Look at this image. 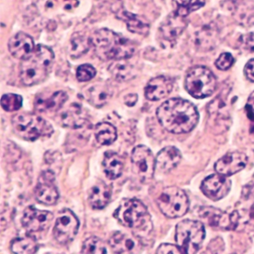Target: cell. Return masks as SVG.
<instances>
[{"label":"cell","mask_w":254,"mask_h":254,"mask_svg":"<svg viewBox=\"0 0 254 254\" xmlns=\"http://www.w3.org/2000/svg\"><path fill=\"white\" fill-rule=\"evenodd\" d=\"M157 117L163 128L175 134L191 131L199 120L195 106L189 101L179 98L163 102L157 108Z\"/></svg>","instance_id":"1"},{"label":"cell","mask_w":254,"mask_h":254,"mask_svg":"<svg viewBox=\"0 0 254 254\" xmlns=\"http://www.w3.org/2000/svg\"><path fill=\"white\" fill-rule=\"evenodd\" d=\"M91 41L96 56L103 61L126 60L132 57L136 50L131 41L107 29L97 31Z\"/></svg>","instance_id":"2"},{"label":"cell","mask_w":254,"mask_h":254,"mask_svg":"<svg viewBox=\"0 0 254 254\" xmlns=\"http://www.w3.org/2000/svg\"><path fill=\"white\" fill-rule=\"evenodd\" d=\"M54 59L51 49L38 45L29 59L22 61L20 68L22 83L26 86H32L42 82L48 76Z\"/></svg>","instance_id":"3"},{"label":"cell","mask_w":254,"mask_h":254,"mask_svg":"<svg viewBox=\"0 0 254 254\" xmlns=\"http://www.w3.org/2000/svg\"><path fill=\"white\" fill-rule=\"evenodd\" d=\"M114 217L125 227L135 230H149L151 218L143 203L137 199H126L114 212Z\"/></svg>","instance_id":"4"},{"label":"cell","mask_w":254,"mask_h":254,"mask_svg":"<svg viewBox=\"0 0 254 254\" xmlns=\"http://www.w3.org/2000/svg\"><path fill=\"white\" fill-rule=\"evenodd\" d=\"M11 123L15 134L29 142L42 136H50L54 132L50 123L35 114H17L13 117Z\"/></svg>","instance_id":"5"},{"label":"cell","mask_w":254,"mask_h":254,"mask_svg":"<svg viewBox=\"0 0 254 254\" xmlns=\"http://www.w3.org/2000/svg\"><path fill=\"white\" fill-rule=\"evenodd\" d=\"M206 232L200 221L184 220L176 226L175 240L182 254H193L201 248Z\"/></svg>","instance_id":"6"},{"label":"cell","mask_w":254,"mask_h":254,"mask_svg":"<svg viewBox=\"0 0 254 254\" xmlns=\"http://www.w3.org/2000/svg\"><path fill=\"white\" fill-rule=\"evenodd\" d=\"M217 80L212 71L205 66L191 68L185 79V87L189 93L195 99L209 97L215 91Z\"/></svg>","instance_id":"7"},{"label":"cell","mask_w":254,"mask_h":254,"mask_svg":"<svg viewBox=\"0 0 254 254\" xmlns=\"http://www.w3.org/2000/svg\"><path fill=\"white\" fill-rule=\"evenodd\" d=\"M163 215L170 218L184 216L190 209V200L185 191L176 187L163 189L156 199Z\"/></svg>","instance_id":"8"},{"label":"cell","mask_w":254,"mask_h":254,"mask_svg":"<svg viewBox=\"0 0 254 254\" xmlns=\"http://www.w3.org/2000/svg\"><path fill=\"white\" fill-rule=\"evenodd\" d=\"M132 170L142 182L152 179L156 168V158L145 145H138L131 153Z\"/></svg>","instance_id":"9"},{"label":"cell","mask_w":254,"mask_h":254,"mask_svg":"<svg viewBox=\"0 0 254 254\" xmlns=\"http://www.w3.org/2000/svg\"><path fill=\"white\" fill-rule=\"evenodd\" d=\"M79 226V220L75 213L70 209H63L55 223L53 235L59 243L66 245L75 239Z\"/></svg>","instance_id":"10"},{"label":"cell","mask_w":254,"mask_h":254,"mask_svg":"<svg viewBox=\"0 0 254 254\" xmlns=\"http://www.w3.org/2000/svg\"><path fill=\"white\" fill-rule=\"evenodd\" d=\"M199 216L211 227L222 230H232L239 224V215L236 211L229 214L212 206H202L199 209Z\"/></svg>","instance_id":"11"},{"label":"cell","mask_w":254,"mask_h":254,"mask_svg":"<svg viewBox=\"0 0 254 254\" xmlns=\"http://www.w3.org/2000/svg\"><path fill=\"white\" fill-rule=\"evenodd\" d=\"M53 218L54 215L50 211L41 210L31 206L25 209L22 224L28 232L39 233L50 228Z\"/></svg>","instance_id":"12"},{"label":"cell","mask_w":254,"mask_h":254,"mask_svg":"<svg viewBox=\"0 0 254 254\" xmlns=\"http://www.w3.org/2000/svg\"><path fill=\"white\" fill-rule=\"evenodd\" d=\"M55 179L56 176L53 171L47 170L41 174L35 190V197L40 203L49 206L57 203L59 192Z\"/></svg>","instance_id":"13"},{"label":"cell","mask_w":254,"mask_h":254,"mask_svg":"<svg viewBox=\"0 0 254 254\" xmlns=\"http://www.w3.org/2000/svg\"><path fill=\"white\" fill-rule=\"evenodd\" d=\"M231 181L220 174H214L205 178L200 186L202 192L213 201L224 198L230 192Z\"/></svg>","instance_id":"14"},{"label":"cell","mask_w":254,"mask_h":254,"mask_svg":"<svg viewBox=\"0 0 254 254\" xmlns=\"http://www.w3.org/2000/svg\"><path fill=\"white\" fill-rule=\"evenodd\" d=\"M248 161V157L243 153L229 152L215 163V170L220 175L231 176L245 169Z\"/></svg>","instance_id":"15"},{"label":"cell","mask_w":254,"mask_h":254,"mask_svg":"<svg viewBox=\"0 0 254 254\" xmlns=\"http://www.w3.org/2000/svg\"><path fill=\"white\" fill-rule=\"evenodd\" d=\"M10 53L19 60L29 59L35 50V43L30 35L19 32L10 39L8 42Z\"/></svg>","instance_id":"16"},{"label":"cell","mask_w":254,"mask_h":254,"mask_svg":"<svg viewBox=\"0 0 254 254\" xmlns=\"http://www.w3.org/2000/svg\"><path fill=\"white\" fill-rule=\"evenodd\" d=\"M68 99V96L62 90L52 93H43L35 98V110L41 113L57 112L64 106Z\"/></svg>","instance_id":"17"},{"label":"cell","mask_w":254,"mask_h":254,"mask_svg":"<svg viewBox=\"0 0 254 254\" xmlns=\"http://www.w3.org/2000/svg\"><path fill=\"white\" fill-rule=\"evenodd\" d=\"M187 26V21L185 17L173 12L163 22L160 26V32L165 41L170 44H175Z\"/></svg>","instance_id":"18"},{"label":"cell","mask_w":254,"mask_h":254,"mask_svg":"<svg viewBox=\"0 0 254 254\" xmlns=\"http://www.w3.org/2000/svg\"><path fill=\"white\" fill-rule=\"evenodd\" d=\"M173 89V81L166 76L152 78L145 89V96L148 100L159 101L167 97Z\"/></svg>","instance_id":"19"},{"label":"cell","mask_w":254,"mask_h":254,"mask_svg":"<svg viewBox=\"0 0 254 254\" xmlns=\"http://www.w3.org/2000/svg\"><path fill=\"white\" fill-rule=\"evenodd\" d=\"M182 156L178 148L167 146L163 148L156 157V168L163 172H168L177 167Z\"/></svg>","instance_id":"20"},{"label":"cell","mask_w":254,"mask_h":254,"mask_svg":"<svg viewBox=\"0 0 254 254\" xmlns=\"http://www.w3.org/2000/svg\"><path fill=\"white\" fill-rule=\"evenodd\" d=\"M111 190L103 181H99L90 190L89 204L94 209H102L109 203Z\"/></svg>","instance_id":"21"},{"label":"cell","mask_w":254,"mask_h":254,"mask_svg":"<svg viewBox=\"0 0 254 254\" xmlns=\"http://www.w3.org/2000/svg\"><path fill=\"white\" fill-rule=\"evenodd\" d=\"M86 99L92 105L101 108L106 105L112 98L113 90L107 84H93L84 92Z\"/></svg>","instance_id":"22"},{"label":"cell","mask_w":254,"mask_h":254,"mask_svg":"<svg viewBox=\"0 0 254 254\" xmlns=\"http://www.w3.org/2000/svg\"><path fill=\"white\" fill-rule=\"evenodd\" d=\"M59 122L64 127L78 129L84 127L87 120L84 117L81 108L78 105H73L62 113L59 117Z\"/></svg>","instance_id":"23"},{"label":"cell","mask_w":254,"mask_h":254,"mask_svg":"<svg viewBox=\"0 0 254 254\" xmlns=\"http://www.w3.org/2000/svg\"><path fill=\"white\" fill-rule=\"evenodd\" d=\"M102 166L105 176L110 180H116L121 177L124 169V163L122 157L117 153L111 151L105 152Z\"/></svg>","instance_id":"24"},{"label":"cell","mask_w":254,"mask_h":254,"mask_svg":"<svg viewBox=\"0 0 254 254\" xmlns=\"http://www.w3.org/2000/svg\"><path fill=\"white\" fill-rule=\"evenodd\" d=\"M110 247L117 254L133 253L136 248V242L132 238L121 232H117L110 239Z\"/></svg>","instance_id":"25"},{"label":"cell","mask_w":254,"mask_h":254,"mask_svg":"<svg viewBox=\"0 0 254 254\" xmlns=\"http://www.w3.org/2000/svg\"><path fill=\"white\" fill-rule=\"evenodd\" d=\"M95 137L100 145H111L117 139V129L111 123H99L95 127Z\"/></svg>","instance_id":"26"},{"label":"cell","mask_w":254,"mask_h":254,"mask_svg":"<svg viewBox=\"0 0 254 254\" xmlns=\"http://www.w3.org/2000/svg\"><path fill=\"white\" fill-rule=\"evenodd\" d=\"M120 17L126 22L128 30L133 33L144 35L149 31V24L134 14L123 11L120 13Z\"/></svg>","instance_id":"27"},{"label":"cell","mask_w":254,"mask_h":254,"mask_svg":"<svg viewBox=\"0 0 254 254\" xmlns=\"http://www.w3.org/2000/svg\"><path fill=\"white\" fill-rule=\"evenodd\" d=\"M11 251L17 254H32L38 251L36 241L30 236L16 238L11 242Z\"/></svg>","instance_id":"28"},{"label":"cell","mask_w":254,"mask_h":254,"mask_svg":"<svg viewBox=\"0 0 254 254\" xmlns=\"http://www.w3.org/2000/svg\"><path fill=\"white\" fill-rule=\"evenodd\" d=\"M176 13L181 17H186L190 13L197 11L204 5L205 0H173Z\"/></svg>","instance_id":"29"},{"label":"cell","mask_w":254,"mask_h":254,"mask_svg":"<svg viewBox=\"0 0 254 254\" xmlns=\"http://www.w3.org/2000/svg\"><path fill=\"white\" fill-rule=\"evenodd\" d=\"M70 46L71 56L73 58L81 57L88 51L90 46H92L91 38L76 34L71 39Z\"/></svg>","instance_id":"30"},{"label":"cell","mask_w":254,"mask_h":254,"mask_svg":"<svg viewBox=\"0 0 254 254\" xmlns=\"http://www.w3.org/2000/svg\"><path fill=\"white\" fill-rule=\"evenodd\" d=\"M81 253L86 254H107V248L102 239L92 236L83 244Z\"/></svg>","instance_id":"31"},{"label":"cell","mask_w":254,"mask_h":254,"mask_svg":"<svg viewBox=\"0 0 254 254\" xmlns=\"http://www.w3.org/2000/svg\"><path fill=\"white\" fill-rule=\"evenodd\" d=\"M23 105V98L20 95L8 93L2 96L1 106L8 112L18 111Z\"/></svg>","instance_id":"32"},{"label":"cell","mask_w":254,"mask_h":254,"mask_svg":"<svg viewBox=\"0 0 254 254\" xmlns=\"http://www.w3.org/2000/svg\"><path fill=\"white\" fill-rule=\"evenodd\" d=\"M112 66L111 73L117 81H127L134 76L133 68L126 64L117 63Z\"/></svg>","instance_id":"33"},{"label":"cell","mask_w":254,"mask_h":254,"mask_svg":"<svg viewBox=\"0 0 254 254\" xmlns=\"http://www.w3.org/2000/svg\"><path fill=\"white\" fill-rule=\"evenodd\" d=\"M236 9V14L239 17H246L252 11H254V0H232Z\"/></svg>","instance_id":"34"},{"label":"cell","mask_w":254,"mask_h":254,"mask_svg":"<svg viewBox=\"0 0 254 254\" xmlns=\"http://www.w3.org/2000/svg\"><path fill=\"white\" fill-rule=\"evenodd\" d=\"M96 75V70L92 65H81L77 69V79L81 82H85L93 79Z\"/></svg>","instance_id":"35"},{"label":"cell","mask_w":254,"mask_h":254,"mask_svg":"<svg viewBox=\"0 0 254 254\" xmlns=\"http://www.w3.org/2000/svg\"><path fill=\"white\" fill-rule=\"evenodd\" d=\"M233 63H234V59L233 56L230 53H225L221 54L217 59L215 62V66L221 70L225 71L230 69Z\"/></svg>","instance_id":"36"},{"label":"cell","mask_w":254,"mask_h":254,"mask_svg":"<svg viewBox=\"0 0 254 254\" xmlns=\"http://www.w3.org/2000/svg\"><path fill=\"white\" fill-rule=\"evenodd\" d=\"M239 44L245 50L254 53V32L246 34L241 37Z\"/></svg>","instance_id":"37"},{"label":"cell","mask_w":254,"mask_h":254,"mask_svg":"<svg viewBox=\"0 0 254 254\" xmlns=\"http://www.w3.org/2000/svg\"><path fill=\"white\" fill-rule=\"evenodd\" d=\"M157 254H181L182 252H181V249L178 245H172V244H162L157 248Z\"/></svg>","instance_id":"38"},{"label":"cell","mask_w":254,"mask_h":254,"mask_svg":"<svg viewBox=\"0 0 254 254\" xmlns=\"http://www.w3.org/2000/svg\"><path fill=\"white\" fill-rule=\"evenodd\" d=\"M224 250V243L221 238H216L215 240L212 241L208 246V251L212 254H219L222 253Z\"/></svg>","instance_id":"39"},{"label":"cell","mask_w":254,"mask_h":254,"mask_svg":"<svg viewBox=\"0 0 254 254\" xmlns=\"http://www.w3.org/2000/svg\"><path fill=\"white\" fill-rule=\"evenodd\" d=\"M245 109H246L248 118L254 123V92L251 93V96L248 98Z\"/></svg>","instance_id":"40"},{"label":"cell","mask_w":254,"mask_h":254,"mask_svg":"<svg viewBox=\"0 0 254 254\" xmlns=\"http://www.w3.org/2000/svg\"><path fill=\"white\" fill-rule=\"evenodd\" d=\"M244 72H245L247 78L249 81L254 82V59H251L247 63Z\"/></svg>","instance_id":"41"},{"label":"cell","mask_w":254,"mask_h":254,"mask_svg":"<svg viewBox=\"0 0 254 254\" xmlns=\"http://www.w3.org/2000/svg\"><path fill=\"white\" fill-rule=\"evenodd\" d=\"M125 103L126 105L129 107H133L136 105V102L138 101V96L136 94H133V93H130V94L127 95L125 96Z\"/></svg>","instance_id":"42"},{"label":"cell","mask_w":254,"mask_h":254,"mask_svg":"<svg viewBox=\"0 0 254 254\" xmlns=\"http://www.w3.org/2000/svg\"><path fill=\"white\" fill-rule=\"evenodd\" d=\"M64 2H67V5H70L71 7L73 5H76L78 0H64Z\"/></svg>","instance_id":"43"}]
</instances>
